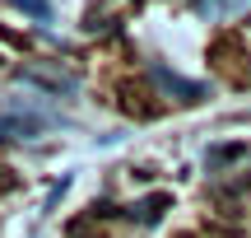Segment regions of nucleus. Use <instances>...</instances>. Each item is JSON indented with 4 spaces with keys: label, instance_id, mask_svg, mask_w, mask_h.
I'll return each instance as SVG.
<instances>
[{
    "label": "nucleus",
    "instance_id": "39448f33",
    "mask_svg": "<svg viewBox=\"0 0 251 238\" xmlns=\"http://www.w3.org/2000/svg\"><path fill=\"white\" fill-rule=\"evenodd\" d=\"M251 0H191V9L205 19H224V14H237V9H247Z\"/></svg>",
    "mask_w": 251,
    "mask_h": 238
},
{
    "label": "nucleus",
    "instance_id": "1a4fd4ad",
    "mask_svg": "<svg viewBox=\"0 0 251 238\" xmlns=\"http://www.w3.org/2000/svg\"><path fill=\"white\" fill-rule=\"evenodd\" d=\"M181 238H191V234H181Z\"/></svg>",
    "mask_w": 251,
    "mask_h": 238
},
{
    "label": "nucleus",
    "instance_id": "20e7f679",
    "mask_svg": "<svg viewBox=\"0 0 251 238\" xmlns=\"http://www.w3.org/2000/svg\"><path fill=\"white\" fill-rule=\"evenodd\" d=\"M163 210H172V196H168V192H153V196H144V201H135L126 215H130L135 224H158Z\"/></svg>",
    "mask_w": 251,
    "mask_h": 238
},
{
    "label": "nucleus",
    "instance_id": "f257e3e1",
    "mask_svg": "<svg viewBox=\"0 0 251 238\" xmlns=\"http://www.w3.org/2000/svg\"><path fill=\"white\" fill-rule=\"evenodd\" d=\"M51 126H56V117L33 108V103H5L0 108V145H9V140H37Z\"/></svg>",
    "mask_w": 251,
    "mask_h": 238
},
{
    "label": "nucleus",
    "instance_id": "0eeeda50",
    "mask_svg": "<svg viewBox=\"0 0 251 238\" xmlns=\"http://www.w3.org/2000/svg\"><path fill=\"white\" fill-rule=\"evenodd\" d=\"M14 9H24L28 19H51V0H9Z\"/></svg>",
    "mask_w": 251,
    "mask_h": 238
},
{
    "label": "nucleus",
    "instance_id": "7ed1b4c3",
    "mask_svg": "<svg viewBox=\"0 0 251 238\" xmlns=\"http://www.w3.org/2000/svg\"><path fill=\"white\" fill-rule=\"evenodd\" d=\"M14 80H24V84H37V89H47V93H75V89H79V84H75L70 75L33 70V65H19V70H14Z\"/></svg>",
    "mask_w": 251,
    "mask_h": 238
},
{
    "label": "nucleus",
    "instance_id": "6e6552de",
    "mask_svg": "<svg viewBox=\"0 0 251 238\" xmlns=\"http://www.w3.org/2000/svg\"><path fill=\"white\" fill-rule=\"evenodd\" d=\"M14 187H19V173H14V168H5V164H0V196H9Z\"/></svg>",
    "mask_w": 251,
    "mask_h": 238
},
{
    "label": "nucleus",
    "instance_id": "f03ea898",
    "mask_svg": "<svg viewBox=\"0 0 251 238\" xmlns=\"http://www.w3.org/2000/svg\"><path fill=\"white\" fill-rule=\"evenodd\" d=\"M149 80L158 84L163 93L181 98V103H200V98H205V84H200V80H181V75L168 70V65H149Z\"/></svg>",
    "mask_w": 251,
    "mask_h": 238
},
{
    "label": "nucleus",
    "instance_id": "423d86ee",
    "mask_svg": "<svg viewBox=\"0 0 251 238\" xmlns=\"http://www.w3.org/2000/svg\"><path fill=\"white\" fill-rule=\"evenodd\" d=\"M233 159H247V145H219V149H209V168L233 164Z\"/></svg>",
    "mask_w": 251,
    "mask_h": 238
},
{
    "label": "nucleus",
    "instance_id": "9d476101",
    "mask_svg": "<svg viewBox=\"0 0 251 238\" xmlns=\"http://www.w3.org/2000/svg\"><path fill=\"white\" fill-rule=\"evenodd\" d=\"M98 238H102V234H98Z\"/></svg>",
    "mask_w": 251,
    "mask_h": 238
}]
</instances>
